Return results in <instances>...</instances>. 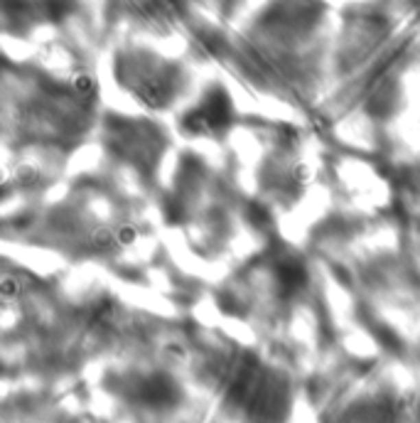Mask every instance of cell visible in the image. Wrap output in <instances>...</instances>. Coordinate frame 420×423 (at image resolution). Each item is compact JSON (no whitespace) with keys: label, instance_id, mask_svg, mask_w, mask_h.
Wrapping results in <instances>:
<instances>
[{"label":"cell","instance_id":"6da1fadb","mask_svg":"<svg viewBox=\"0 0 420 423\" xmlns=\"http://www.w3.org/2000/svg\"><path fill=\"white\" fill-rule=\"evenodd\" d=\"M71 89H74L76 94L89 96L93 91V79L89 77V74H76V77L71 79Z\"/></svg>","mask_w":420,"mask_h":423}]
</instances>
